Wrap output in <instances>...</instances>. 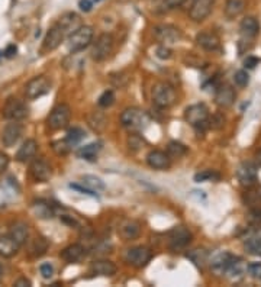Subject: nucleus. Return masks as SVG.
<instances>
[{"mask_svg":"<svg viewBox=\"0 0 261 287\" xmlns=\"http://www.w3.org/2000/svg\"><path fill=\"white\" fill-rule=\"evenodd\" d=\"M150 115L140 107H128L120 115V124L130 132H140L150 125Z\"/></svg>","mask_w":261,"mask_h":287,"instance_id":"obj_1","label":"nucleus"},{"mask_svg":"<svg viewBox=\"0 0 261 287\" xmlns=\"http://www.w3.org/2000/svg\"><path fill=\"white\" fill-rule=\"evenodd\" d=\"M176 100H177V93L171 84L166 81H160L153 87V102L155 106L167 109L176 103Z\"/></svg>","mask_w":261,"mask_h":287,"instance_id":"obj_2","label":"nucleus"},{"mask_svg":"<svg viewBox=\"0 0 261 287\" xmlns=\"http://www.w3.org/2000/svg\"><path fill=\"white\" fill-rule=\"evenodd\" d=\"M93 28L92 26H87L83 25L80 26L74 34L69 36V49L72 52H79V51H83L84 48L90 45L92 39H93Z\"/></svg>","mask_w":261,"mask_h":287,"instance_id":"obj_3","label":"nucleus"},{"mask_svg":"<svg viewBox=\"0 0 261 287\" xmlns=\"http://www.w3.org/2000/svg\"><path fill=\"white\" fill-rule=\"evenodd\" d=\"M70 118H72V110L69 104H57L51 113L48 116V127L51 128L52 131H59L67 128V125L70 124Z\"/></svg>","mask_w":261,"mask_h":287,"instance_id":"obj_4","label":"nucleus"},{"mask_svg":"<svg viewBox=\"0 0 261 287\" xmlns=\"http://www.w3.org/2000/svg\"><path fill=\"white\" fill-rule=\"evenodd\" d=\"M51 90V81L48 80L45 76H38L29 80L25 86V96L29 100L38 99L44 94H47Z\"/></svg>","mask_w":261,"mask_h":287,"instance_id":"obj_5","label":"nucleus"},{"mask_svg":"<svg viewBox=\"0 0 261 287\" xmlns=\"http://www.w3.org/2000/svg\"><path fill=\"white\" fill-rule=\"evenodd\" d=\"M28 106L19 100L18 97H9L5 103V107H3V116L8 119V121H22L28 116Z\"/></svg>","mask_w":261,"mask_h":287,"instance_id":"obj_6","label":"nucleus"},{"mask_svg":"<svg viewBox=\"0 0 261 287\" xmlns=\"http://www.w3.org/2000/svg\"><path fill=\"white\" fill-rule=\"evenodd\" d=\"M113 36L110 34H102L96 39L93 49H92V58L95 61H105L113 51Z\"/></svg>","mask_w":261,"mask_h":287,"instance_id":"obj_7","label":"nucleus"},{"mask_svg":"<svg viewBox=\"0 0 261 287\" xmlns=\"http://www.w3.org/2000/svg\"><path fill=\"white\" fill-rule=\"evenodd\" d=\"M154 32V38L161 42L163 45H173V44H177L181 38V34L176 26L173 25H158L153 29Z\"/></svg>","mask_w":261,"mask_h":287,"instance_id":"obj_8","label":"nucleus"},{"mask_svg":"<svg viewBox=\"0 0 261 287\" xmlns=\"http://www.w3.org/2000/svg\"><path fill=\"white\" fill-rule=\"evenodd\" d=\"M151 258H153V253L147 247H134V248L128 250L126 255H125L126 263L137 267V268L145 267L151 261Z\"/></svg>","mask_w":261,"mask_h":287,"instance_id":"obj_9","label":"nucleus"},{"mask_svg":"<svg viewBox=\"0 0 261 287\" xmlns=\"http://www.w3.org/2000/svg\"><path fill=\"white\" fill-rule=\"evenodd\" d=\"M215 0H193L190 5L189 16L194 22H202L205 21L214 8Z\"/></svg>","mask_w":261,"mask_h":287,"instance_id":"obj_10","label":"nucleus"},{"mask_svg":"<svg viewBox=\"0 0 261 287\" xmlns=\"http://www.w3.org/2000/svg\"><path fill=\"white\" fill-rule=\"evenodd\" d=\"M208 118H209V110H208V107L203 103L191 104V106H189V107L186 109V112H184L186 122L194 128L205 124V122L208 121Z\"/></svg>","mask_w":261,"mask_h":287,"instance_id":"obj_11","label":"nucleus"},{"mask_svg":"<svg viewBox=\"0 0 261 287\" xmlns=\"http://www.w3.org/2000/svg\"><path fill=\"white\" fill-rule=\"evenodd\" d=\"M191 241V234L187 228L184 226H174L168 232V244L171 250H180L189 245Z\"/></svg>","mask_w":261,"mask_h":287,"instance_id":"obj_12","label":"nucleus"},{"mask_svg":"<svg viewBox=\"0 0 261 287\" xmlns=\"http://www.w3.org/2000/svg\"><path fill=\"white\" fill-rule=\"evenodd\" d=\"M257 165L254 162H242L237 170V179L241 186L251 187L257 183Z\"/></svg>","mask_w":261,"mask_h":287,"instance_id":"obj_13","label":"nucleus"},{"mask_svg":"<svg viewBox=\"0 0 261 287\" xmlns=\"http://www.w3.org/2000/svg\"><path fill=\"white\" fill-rule=\"evenodd\" d=\"M24 128L21 124H18V121H11V124H8L2 131V142L5 147L11 148L13 147L21 137H22Z\"/></svg>","mask_w":261,"mask_h":287,"instance_id":"obj_14","label":"nucleus"},{"mask_svg":"<svg viewBox=\"0 0 261 287\" xmlns=\"http://www.w3.org/2000/svg\"><path fill=\"white\" fill-rule=\"evenodd\" d=\"M29 173H31L32 179L35 182H39V183L48 182L51 179V174H52L49 164L44 158H35L32 161L29 165Z\"/></svg>","mask_w":261,"mask_h":287,"instance_id":"obj_15","label":"nucleus"},{"mask_svg":"<svg viewBox=\"0 0 261 287\" xmlns=\"http://www.w3.org/2000/svg\"><path fill=\"white\" fill-rule=\"evenodd\" d=\"M57 25L62 29L64 35L69 38V36L72 34H74L80 26H83V22H82V18H80L77 13H74V12H67V13H64V15L59 18Z\"/></svg>","mask_w":261,"mask_h":287,"instance_id":"obj_16","label":"nucleus"},{"mask_svg":"<svg viewBox=\"0 0 261 287\" xmlns=\"http://www.w3.org/2000/svg\"><path fill=\"white\" fill-rule=\"evenodd\" d=\"M64 38H66V35L62 32V29H61L58 25L55 23V25L48 31L47 35H45V38H44V42H42V51L49 52V51L57 49V48L61 45V42L64 41Z\"/></svg>","mask_w":261,"mask_h":287,"instance_id":"obj_17","label":"nucleus"},{"mask_svg":"<svg viewBox=\"0 0 261 287\" xmlns=\"http://www.w3.org/2000/svg\"><path fill=\"white\" fill-rule=\"evenodd\" d=\"M235 97H237L235 90L231 86L224 84V86H219L216 93H215V103L218 104L219 107H222V109H226V107L234 104Z\"/></svg>","mask_w":261,"mask_h":287,"instance_id":"obj_18","label":"nucleus"},{"mask_svg":"<svg viewBox=\"0 0 261 287\" xmlns=\"http://www.w3.org/2000/svg\"><path fill=\"white\" fill-rule=\"evenodd\" d=\"M147 162L154 170H167L171 165V158L164 151L154 149L147 155Z\"/></svg>","mask_w":261,"mask_h":287,"instance_id":"obj_19","label":"nucleus"},{"mask_svg":"<svg viewBox=\"0 0 261 287\" xmlns=\"http://www.w3.org/2000/svg\"><path fill=\"white\" fill-rule=\"evenodd\" d=\"M119 235L126 240V241H132V240H137L141 234V225L135 220H130V219H125L119 223L118 228Z\"/></svg>","mask_w":261,"mask_h":287,"instance_id":"obj_20","label":"nucleus"},{"mask_svg":"<svg viewBox=\"0 0 261 287\" xmlns=\"http://www.w3.org/2000/svg\"><path fill=\"white\" fill-rule=\"evenodd\" d=\"M21 244L13 238L12 235H3L0 237V255L5 258H12L21 250Z\"/></svg>","mask_w":261,"mask_h":287,"instance_id":"obj_21","label":"nucleus"},{"mask_svg":"<svg viewBox=\"0 0 261 287\" xmlns=\"http://www.w3.org/2000/svg\"><path fill=\"white\" fill-rule=\"evenodd\" d=\"M232 258H234V255L229 253L216 254L214 258H212V261H211L212 271H214L215 274H218V276L226 274V270H228V267L231 264Z\"/></svg>","mask_w":261,"mask_h":287,"instance_id":"obj_22","label":"nucleus"},{"mask_svg":"<svg viewBox=\"0 0 261 287\" xmlns=\"http://www.w3.org/2000/svg\"><path fill=\"white\" fill-rule=\"evenodd\" d=\"M36 151H38V144L35 139H26L16 152V160L19 162L31 161L35 157Z\"/></svg>","mask_w":261,"mask_h":287,"instance_id":"obj_23","label":"nucleus"},{"mask_svg":"<svg viewBox=\"0 0 261 287\" xmlns=\"http://www.w3.org/2000/svg\"><path fill=\"white\" fill-rule=\"evenodd\" d=\"M84 254H86V250H84L82 244H72L67 248H64L59 255H61L62 260H66L67 263H72L73 264V263H79L84 257Z\"/></svg>","mask_w":261,"mask_h":287,"instance_id":"obj_24","label":"nucleus"},{"mask_svg":"<svg viewBox=\"0 0 261 287\" xmlns=\"http://www.w3.org/2000/svg\"><path fill=\"white\" fill-rule=\"evenodd\" d=\"M90 273L97 276L112 277L116 274V265L109 260H97L90 265Z\"/></svg>","mask_w":261,"mask_h":287,"instance_id":"obj_25","label":"nucleus"},{"mask_svg":"<svg viewBox=\"0 0 261 287\" xmlns=\"http://www.w3.org/2000/svg\"><path fill=\"white\" fill-rule=\"evenodd\" d=\"M239 31L244 38H255L260 32V23L254 16H247L239 23Z\"/></svg>","mask_w":261,"mask_h":287,"instance_id":"obj_26","label":"nucleus"},{"mask_svg":"<svg viewBox=\"0 0 261 287\" xmlns=\"http://www.w3.org/2000/svg\"><path fill=\"white\" fill-rule=\"evenodd\" d=\"M247 268H248V265L242 258L234 257L231 264L228 267V270H226V276L229 277L231 280H239L247 273Z\"/></svg>","mask_w":261,"mask_h":287,"instance_id":"obj_27","label":"nucleus"},{"mask_svg":"<svg viewBox=\"0 0 261 287\" xmlns=\"http://www.w3.org/2000/svg\"><path fill=\"white\" fill-rule=\"evenodd\" d=\"M196 42H198V45L202 46L203 49H206V51H216V49H219V45H221L219 38L212 32H201V34H198Z\"/></svg>","mask_w":261,"mask_h":287,"instance_id":"obj_28","label":"nucleus"},{"mask_svg":"<svg viewBox=\"0 0 261 287\" xmlns=\"http://www.w3.org/2000/svg\"><path fill=\"white\" fill-rule=\"evenodd\" d=\"M244 247H245V250H247L251 255L261 257V226L255 228V231L245 240Z\"/></svg>","mask_w":261,"mask_h":287,"instance_id":"obj_29","label":"nucleus"},{"mask_svg":"<svg viewBox=\"0 0 261 287\" xmlns=\"http://www.w3.org/2000/svg\"><path fill=\"white\" fill-rule=\"evenodd\" d=\"M245 11V0H226L225 16L228 19H235Z\"/></svg>","mask_w":261,"mask_h":287,"instance_id":"obj_30","label":"nucleus"},{"mask_svg":"<svg viewBox=\"0 0 261 287\" xmlns=\"http://www.w3.org/2000/svg\"><path fill=\"white\" fill-rule=\"evenodd\" d=\"M9 235H12L13 238L19 242L21 245H24L26 240H28V235H29V228L24 222H16V223H13L12 226H11Z\"/></svg>","mask_w":261,"mask_h":287,"instance_id":"obj_31","label":"nucleus"},{"mask_svg":"<svg viewBox=\"0 0 261 287\" xmlns=\"http://www.w3.org/2000/svg\"><path fill=\"white\" fill-rule=\"evenodd\" d=\"M186 257H187L196 267H199V268H203V267L206 265V263H208V260H209V254H208L206 250H203V248L191 250V251L186 254Z\"/></svg>","mask_w":261,"mask_h":287,"instance_id":"obj_32","label":"nucleus"},{"mask_svg":"<svg viewBox=\"0 0 261 287\" xmlns=\"http://www.w3.org/2000/svg\"><path fill=\"white\" fill-rule=\"evenodd\" d=\"M102 149V144L100 142H93V144H89V145H84L82 148L79 149V157L87 161H95L97 158V154L99 151Z\"/></svg>","mask_w":261,"mask_h":287,"instance_id":"obj_33","label":"nucleus"},{"mask_svg":"<svg viewBox=\"0 0 261 287\" xmlns=\"http://www.w3.org/2000/svg\"><path fill=\"white\" fill-rule=\"evenodd\" d=\"M48 250V241L44 237H38L34 241L31 242V247H29V253L34 258H39L42 257L44 254L47 253Z\"/></svg>","mask_w":261,"mask_h":287,"instance_id":"obj_34","label":"nucleus"},{"mask_svg":"<svg viewBox=\"0 0 261 287\" xmlns=\"http://www.w3.org/2000/svg\"><path fill=\"white\" fill-rule=\"evenodd\" d=\"M187 148L177 141H171L167 147V154L170 155V158H181L183 155H186Z\"/></svg>","mask_w":261,"mask_h":287,"instance_id":"obj_35","label":"nucleus"},{"mask_svg":"<svg viewBox=\"0 0 261 287\" xmlns=\"http://www.w3.org/2000/svg\"><path fill=\"white\" fill-rule=\"evenodd\" d=\"M82 182H83L86 187L92 189L96 193L105 190V183H103L99 177H96V176H83V177H82Z\"/></svg>","mask_w":261,"mask_h":287,"instance_id":"obj_36","label":"nucleus"},{"mask_svg":"<svg viewBox=\"0 0 261 287\" xmlns=\"http://www.w3.org/2000/svg\"><path fill=\"white\" fill-rule=\"evenodd\" d=\"M221 174L214 170H205V171L194 174V182L196 183H206V182H219Z\"/></svg>","mask_w":261,"mask_h":287,"instance_id":"obj_37","label":"nucleus"},{"mask_svg":"<svg viewBox=\"0 0 261 287\" xmlns=\"http://www.w3.org/2000/svg\"><path fill=\"white\" fill-rule=\"evenodd\" d=\"M89 125L95 131H102L106 125V118L102 112H93L89 116Z\"/></svg>","mask_w":261,"mask_h":287,"instance_id":"obj_38","label":"nucleus"},{"mask_svg":"<svg viewBox=\"0 0 261 287\" xmlns=\"http://www.w3.org/2000/svg\"><path fill=\"white\" fill-rule=\"evenodd\" d=\"M84 137H86V134H84L83 129L79 127H74V128H72V129H69L66 139L69 141V144H70L72 147H74V145L80 144V141H82Z\"/></svg>","mask_w":261,"mask_h":287,"instance_id":"obj_39","label":"nucleus"},{"mask_svg":"<svg viewBox=\"0 0 261 287\" xmlns=\"http://www.w3.org/2000/svg\"><path fill=\"white\" fill-rule=\"evenodd\" d=\"M52 149L57 155H67L72 149V145L69 144L67 139H59L52 142Z\"/></svg>","mask_w":261,"mask_h":287,"instance_id":"obj_40","label":"nucleus"},{"mask_svg":"<svg viewBox=\"0 0 261 287\" xmlns=\"http://www.w3.org/2000/svg\"><path fill=\"white\" fill-rule=\"evenodd\" d=\"M144 145H145V141L141 135L132 134L128 138V147L130 151H140L141 148H144Z\"/></svg>","mask_w":261,"mask_h":287,"instance_id":"obj_41","label":"nucleus"},{"mask_svg":"<svg viewBox=\"0 0 261 287\" xmlns=\"http://www.w3.org/2000/svg\"><path fill=\"white\" fill-rule=\"evenodd\" d=\"M34 207H35L36 213H38L41 218H52V209H51V206H49L48 203L36 202L35 205H34Z\"/></svg>","mask_w":261,"mask_h":287,"instance_id":"obj_42","label":"nucleus"},{"mask_svg":"<svg viewBox=\"0 0 261 287\" xmlns=\"http://www.w3.org/2000/svg\"><path fill=\"white\" fill-rule=\"evenodd\" d=\"M115 103V93L112 90H106L102 93V96L99 97V106L100 107H110Z\"/></svg>","mask_w":261,"mask_h":287,"instance_id":"obj_43","label":"nucleus"},{"mask_svg":"<svg viewBox=\"0 0 261 287\" xmlns=\"http://www.w3.org/2000/svg\"><path fill=\"white\" fill-rule=\"evenodd\" d=\"M234 81L238 87H245L248 86L249 83V76L245 70H238L237 73L234 74Z\"/></svg>","mask_w":261,"mask_h":287,"instance_id":"obj_44","label":"nucleus"},{"mask_svg":"<svg viewBox=\"0 0 261 287\" xmlns=\"http://www.w3.org/2000/svg\"><path fill=\"white\" fill-rule=\"evenodd\" d=\"M224 124H225V116L222 113H216L211 119H208V125L212 129H221L224 127Z\"/></svg>","mask_w":261,"mask_h":287,"instance_id":"obj_45","label":"nucleus"},{"mask_svg":"<svg viewBox=\"0 0 261 287\" xmlns=\"http://www.w3.org/2000/svg\"><path fill=\"white\" fill-rule=\"evenodd\" d=\"M247 219H248L249 223H252V225H255V226H261V207L251 209Z\"/></svg>","mask_w":261,"mask_h":287,"instance_id":"obj_46","label":"nucleus"},{"mask_svg":"<svg viewBox=\"0 0 261 287\" xmlns=\"http://www.w3.org/2000/svg\"><path fill=\"white\" fill-rule=\"evenodd\" d=\"M155 54H157V57L161 58V60H168V58L171 57V49H170V46L167 45H160L157 49H155Z\"/></svg>","mask_w":261,"mask_h":287,"instance_id":"obj_47","label":"nucleus"},{"mask_svg":"<svg viewBox=\"0 0 261 287\" xmlns=\"http://www.w3.org/2000/svg\"><path fill=\"white\" fill-rule=\"evenodd\" d=\"M39 271H41V276L44 278H51L54 276V265L49 264V263H44L39 267Z\"/></svg>","mask_w":261,"mask_h":287,"instance_id":"obj_48","label":"nucleus"},{"mask_svg":"<svg viewBox=\"0 0 261 287\" xmlns=\"http://www.w3.org/2000/svg\"><path fill=\"white\" fill-rule=\"evenodd\" d=\"M247 271H248L251 277L261 278V263H251V264H248Z\"/></svg>","mask_w":261,"mask_h":287,"instance_id":"obj_49","label":"nucleus"},{"mask_svg":"<svg viewBox=\"0 0 261 287\" xmlns=\"http://www.w3.org/2000/svg\"><path fill=\"white\" fill-rule=\"evenodd\" d=\"M184 2H186V0H164V2H163V6H164L166 9H168V11H171V9H177L180 6H183Z\"/></svg>","mask_w":261,"mask_h":287,"instance_id":"obj_50","label":"nucleus"},{"mask_svg":"<svg viewBox=\"0 0 261 287\" xmlns=\"http://www.w3.org/2000/svg\"><path fill=\"white\" fill-rule=\"evenodd\" d=\"M70 187L74 189V190H77V192H80V193H83V195H89L92 196V197H97V193L93 192L92 189H89V187H82V186H79V184H70Z\"/></svg>","mask_w":261,"mask_h":287,"instance_id":"obj_51","label":"nucleus"},{"mask_svg":"<svg viewBox=\"0 0 261 287\" xmlns=\"http://www.w3.org/2000/svg\"><path fill=\"white\" fill-rule=\"evenodd\" d=\"M260 61V58L257 57H247L244 60V66H245L247 69H255V66H258Z\"/></svg>","mask_w":261,"mask_h":287,"instance_id":"obj_52","label":"nucleus"},{"mask_svg":"<svg viewBox=\"0 0 261 287\" xmlns=\"http://www.w3.org/2000/svg\"><path fill=\"white\" fill-rule=\"evenodd\" d=\"M9 157H8V154H5V152H2L0 151V173H3L8 167H9Z\"/></svg>","mask_w":261,"mask_h":287,"instance_id":"obj_53","label":"nucleus"},{"mask_svg":"<svg viewBox=\"0 0 261 287\" xmlns=\"http://www.w3.org/2000/svg\"><path fill=\"white\" fill-rule=\"evenodd\" d=\"M16 52H18V48H16V45L11 44V45H8V48L5 49V57L13 58L15 55H16Z\"/></svg>","mask_w":261,"mask_h":287,"instance_id":"obj_54","label":"nucleus"},{"mask_svg":"<svg viewBox=\"0 0 261 287\" xmlns=\"http://www.w3.org/2000/svg\"><path fill=\"white\" fill-rule=\"evenodd\" d=\"M13 286L16 287H29L31 286V281L26 278V277H21V278H18L15 283H13Z\"/></svg>","mask_w":261,"mask_h":287,"instance_id":"obj_55","label":"nucleus"},{"mask_svg":"<svg viewBox=\"0 0 261 287\" xmlns=\"http://www.w3.org/2000/svg\"><path fill=\"white\" fill-rule=\"evenodd\" d=\"M79 6H80V9L83 12H90L93 3H92L90 0H80V2H79Z\"/></svg>","mask_w":261,"mask_h":287,"instance_id":"obj_56","label":"nucleus"},{"mask_svg":"<svg viewBox=\"0 0 261 287\" xmlns=\"http://www.w3.org/2000/svg\"><path fill=\"white\" fill-rule=\"evenodd\" d=\"M255 165H257V167H261V149L255 154Z\"/></svg>","mask_w":261,"mask_h":287,"instance_id":"obj_57","label":"nucleus"},{"mask_svg":"<svg viewBox=\"0 0 261 287\" xmlns=\"http://www.w3.org/2000/svg\"><path fill=\"white\" fill-rule=\"evenodd\" d=\"M2 277H3V268H2V265H0V280H2Z\"/></svg>","mask_w":261,"mask_h":287,"instance_id":"obj_58","label":"nucleus"},{"mask_svg":"<svg viewBox=\"0 0 261 287\" xmlns=\"http://www.w3.org/2000/svg\"><path fill=\"white\" fill-rule=\"evenodd\" d=\"M257 196H258V197H260V199H261V187H260V189H258V192H257Z\"/></svg>","mask_w":261,"mask_h":287,"instance_id":"obj_59","label":"nucleus"},{"mask_svg":"<svg viewBox=\"0 0 261 287\" xmlns=\"http://www.w3.org/2000/svg\"><path fill=\"white\" fill-rule=\"evenodd\" d=\"M0 57H2V54H0Z\"/></svg>","mask_w":261,"mask_h":287,"instance_id":"obj_60","label":"nucleus"}]
</instances>
